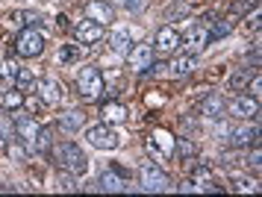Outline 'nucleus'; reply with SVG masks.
Returning a JSON list of instances; mask_svg holds the SVG:
<instances>
[{
  "mask_svg": "<svg viewBox=\"0 0 262 197\" xmlns=\"http://www.w3.org/2000/svg\"><path fill=\"white\" fill-rule=\"evenodd\" d=\"M77 94H80L83 103H95L97 97L103 94V74H100V68L85 65V68L77 74Z\"/></svg>",
  "mask_w": 262,
  "mask_h": 197,
  "instance_id": "1",
  "label": "nucleus"
},
{
  "mask_svg": "<svg viewBox=\"0 0 262 197\" xmlns=\"http://www.w3.org/2000/svg\"><path fill=\"white\" fill-rule=\"evenodd\" d=\"M53 156H56V165H59L62 171H71L74 177L77 174H85L89 171V156H85L74 141H65V144H59L56 150H53Z\"/></svg>",
  "mask_w": 262,
  "mask_h": 197,
  "instance_id": "2",
  "label": "nucleus"
},
{
  "mask_svg": "<svg viewBox=\"0 0 262 197\" xmlns=\"http://www.w3.org/2000/svg\"><path fill=\"white\" fill-rule=\"evenodd\" d=\"M45 50V33L36 30V27H24L18 33V41H15V53L21 59H33Z\"/></svg>",
  "mask_w": 262,
  "mask_h": 197,
  "instance_id": "3",
  "label": "nucleus"
},
{
  "mask_svg": "<svg viewBox=\"0 0 262 197\" xmlns=\"http://www.w3.org/2000/svg\"><path fill=\"white\" fill-rule=\"evenodd\" d=\"M227 112L230 118H236V121H248V118H259V97H253V94H238L233 97L230 103H227Z\"/></svg>",
  "mask_w": 262,
  "mask_h": 197,
  "instance_id": "4",
  "label": "nucleus"
},
{
  "mask_svg": "<svg viewBox=\"0 0 262 197\" xmlns=\"http://www.w3.org/2000/svg\"><path fill=\"white\" fill-rule=\"evenodd\" d=\"M85 139H89V144L97 147V150H118L121 147V136L109 127V124H97V127H92L89 133H85Z\"/></svg>",
  "mask_w": 262,
  "mask_h": 197,
  "instance_id": "5",
  "label": "nucleus"
},
{
  "mask_svg": "<svg viewBox=\"0 0 262 197\" xmlns=\"http://www.w3.org/2000/svg\"><path fill=\"white\" fill-rule=\"evenodd\" d=\"M139 180H142V188L144 191H165L171 186V177L154 162H144L142 171H139Z\"/></svg>",
  "mask_w": 262,
  "mask_h": 197,
  "instance_id": "6",
  "label": "nucleus"
},
{
  "mask_svg": "<svg viewBox=\"0 0 262 197\" xmlns=\"http://www.w3.org/2000/svg\"><path fill=\"white\" fill-rule=\"evenodd\" d=\"M224 139H227L230 147H238V150H242V147H248V144H259V127H245V124H242V127H230Z\"/></svg>",
  "mask_w": 262,
  "mask_h": 197,
  "instance_id": "7",
  "label": "nucleus"
},
{
  "mask_svg": "<svg viewBox=\"0 0 262 197\" xmlns=\"http://www.w3.org/2000/svg\"><path fill=\"white\" fill-rule=\"evenodd\" d=\"M127 59H130V68L136 71V74H144V71L154 68V47L144 45V41L142 45H133Z\"/></svg>",
  "mask_w": 262,
  "mask_h": 197,
  "instance_id": "8",
  "label": "nucleus"
},
{
  "mask_svg": "<svg viewBox=\"0 0 262 197\" xmlns=\"http://www.w3.org/2000/svg\"><path fill=\"white\" fill-rule=\"evenodd\" d=\"M38 100L48 106H59L62 97H65V85H62L59 80H50V77H45V80H38Z\"/></svg>",
  "mask_w": 262,
  "mask_h": 197,
  "instance_id": "9",
  "label": "nucleus"
},
{
  "mask_svg": "<svg viewBox=\"0 0 262 197\" xmlns=\"http://www.w3.org/2000/svg\"><path fill=\"white\" fill-rule=\"evenodd\" d=\"M83 15L89 18V21H95V24H112L115 21V9H112V3H103V0H89L83 6Z\"/></svg>",
  "mask_w": 262,
  "mask_h": 197,
  "instance_id": "10",
  "label": "nucleus"
},
{
  "mask_svg": "<svg viewBox=\"0 0 262 197\" xmlns=\"http://www.w3.org/2000/svg\"><path fill=\"white\" fill-rule=\"evenodd\" d=\"M97 191H124L127 188V180H124V171H118V168H106L103 174L97 177V183H95Z\"/></svg>",
  "mask_w": 262,
  "mask_h": 197,
  "instance_id": "11",
  "label": "nucleus"
},
{
  "mask_svg": "<svg viewBox=\"0 0 262 197\" xmlns=\"http://www.w3.org/2000/svg\"><path fill=\"white\" fill-rule=\"evenodd\" d=\"M74 35H77V41H80V45L89 47V45H97V41L103 38V27L85 18V21H80L77 27H74Z\"/></svg>",
  "mask_w": 262,
  "mask_h": 197,
  "instance_id": "12",
  "label": "nucleus"
},
{
  "mask_svg": "<svg viewBox=\"0 0 262 197\" xmlns=\"http://www.w3.org/2000/svg\"><path fill=\"white\" fill-rule=\"evenodd\" d=\"M180 45H183V35L174 27H159L156 30V50L159 53H174Z\"/></svg>",
  "mask_w": 262,
  "mask_h": 197,
  "instance_id": "13",
  "label": "nucleus"
},
{
  "mask_svg": "<svg viewBox=\"0 0 262 197\" xmlns=\"http://www.w3.org/2000/svg\"><path fill=\"white\" fill-rule=\"evenodd\" d=\"M224 112H227L224 94H206V97H203V103H201V115L203 118H209V121H221Z\"/></svg>",
  "mask_w": 262,
  "mask_h": 197,
  "instance_id": "14",
  "label": "nucleus"
},
{
  "mask_svg": "<svg viewBox=\"0 0 262 197\" xmlns=\"http://www.w3.org/2000/svg\"><path fill=\"white\" fill-rule=\"evenodd\" d=\"M15 133H18V139L27 144V150H33V141H36V133H38V124H36V118H18L15 121Z\"/></svg>",
  "mask_w": 262,
  "mask_h": 197,
  "instance_id": "15",
  "label": "nucleus"
},
{
  "mask_svg": "<svg viewBox=\"0 0 262 197\" xmlns=\"http://www.w3.org/2000/svg\"><path fill=\"white\" fill-rule=\"evenodd\" d=\"M147 147L156 150L159 156H174V136L168 133V129H156L150 141H147Z\"/></svg>",
  "mask_w": 262,
  "mask_h": 197,
  "instance_id": "16",
  "label": "nucleus"
},
{
  "mask_svg": "<svg viewBox=\"0 0 262 197\" xmlns=\"http://www.w3.org/2000/svg\"><path fill=\"white\" fill-rule=\"evenodd\" d=\"M206 45H209V33L194 27V30H191V33L186 35V38H183V45H180V47H186L191 56H198V53H201V50H203Z\"/></svg>",
  "mask_w": 262,
  "mask_h": 197,
  "instance_id": "17",
  "label": "nucleus"
},
{
  "mask_svg": "<svg viewBox=\"0 0 262 197\" xmlns=\"http://www.w3.org/2000/svg\"><path fill=\"white\" fill-rule=\"evenodd\" d=\"M85 124V115L80 112V109H65L59 115V127L68 129V133H77V129H83Z\"/></svg>",
  "mask_w": 262,
  "mask_h": 197,
  "instance_id": "18",
  "label": "nucleus"
},
{
  "mask_svg": "<svg viewBox=\"0 0 262 197\" xmlns=\"http://www.w3.org/2000/svg\"><path fill=\"white\" fill-rule=\"evenodd\" d=\"M33 150L41 153V156H50V153H53V129L50 127H38L36 141H33Z\"/></svg>",
  "mask_w": 262,
  "mask_h": 197,
  "instance_id": "19",
  "label": "nucleus"
},
{
  "mask_svg": "<svg viewBox=\"0 0 262 197\" xmlns=\"http://www.w3.org/2000/svg\"><path fill=\"white\" fill-rule=\"evenodd\" d=\"M191 180H194V186L201 188V191H218V186H215V180H212V171L206 165H198L191 171Z\"/></svg>",
  "mask_w": 262,
  "mask_h": 197,
  "instance_id": "20",
  "label": "nucleus"
},
{
  "mask_svg": "<svg viewBox=\"0 0 262 197\" xmlns=\"http://www.w3.org/2000/svg\"><path fill=\"white\" fill-rule=\"evenodd\" d=\"M100 118H103V124H124L127 121V109L121 103H106L100 109Z\"/></svg>",
  "mask_w": 262,
  "mask_h": 197,
  "instance_id": "21",
  "label": "nucleus"
},
{
  "mask_svg": "<svg viewBox=\"0 0 262 197\" xmlns=\"http://www.w3.org/2000/svg\"><path fill=\"white\" fill-rule=\"evenodd\" d=\"M256 71L253 68H238L236 74H230V80H227V85H230V92H242V89H248L250 77H253Z\"/></svg>",
  "mask_w": 262,
  "mask_h": 197,
  "instance_id": "22",
  "label": "nucleus"
},
{
  "mask_svg": "<svg viewBox=\"0 0 262 197\" xmlns=\"http://www.w3.org/2000/svg\"><path fill=\"white\" fill-rule=\"evenodd\" d=\"M83 53H85V45H65L59 50L56 62H59V65H71V62H77V59H83Z\"/></svg>",
  "mask_w": 262,
  "mask_h": 197,
  "instance_id": "23",
  "label": "nucleus"
},
{
  "mask_svg": "<svg viewBox=\"0 0 262 197\" xmlns=\"http://www.w3.org/2000/svg\"><path fill=\"white\" fill-rule=\"evenodd\" d=\"M109 45H112V50L115 53H130V47H133V38H130V33H124V30H115V33L109 35Z\"/></svg>",
  "mask_w": 262,
  "mask_h": 197,
  "instance_id": "24",
  "label": "nucleus"
},
{
  "mask_svg": "<svg viewBox=\"0 0 262 197\" xmlns=\"http://www.w3.org/2000/svg\"><path fill=\"white\" fill-rule=\"evenodd\" d=\"M0 106H3V109H9V112L21 109V106H24V92H18V89L0 92Z\"/></svg>",
  "mask_w": 262,
  "mask_h": 197,
  "instance_id": "25",
  "label": "nucleus"
},
{
  "mask_svg": "<svg viewBox=\"0 0 262 197\" xmlns=\"http://www.w3.org/2000/svg\"><path fill=\"white\" fill-rule=\"evenodd\" d=\"M171 71H174V77H189L191 71H194V56H180L171 62Z\"/></svg>",
  "mask_w": 262,
  "mask_h": 197,
  "instance_id": "26",
  "label": "nucleus"
},
{
  "mask_svg": "<svg viewBox=\"0 0 262 197\" xmlns=\"http://www.w3.org/2000/svg\"><path fill=\"white\" fill-rule=\"evenodd\" d=\"M174 153L180 159H191V156H198V144L191 139H174Z\"/></svg>",
  "mask_w": 262,
  "mask_h": 197,
  "instance_id": "27",
  "label": "nucleus"
},
{
  "mask_svg": "<svg viewBox=\"0 0 262 197\" xmlns=\"http://www.w3.org/2000/svg\"><path fill=\"white\" fill-rule=\"evenodd\" d=\"M212 27H209V41H215V38H224V35H230V30H233V24L227 21V18H212Z\"/></svg>",
  "mask_w": 262,
  "mask_h": 197,
  "instance_id": "28",
  "label": "nucleus"
},
{
  "mask_svg": "<svg viewBox=\"0 0 262 197\" xmlns=\"http://www.w3.org/2000/svg\"><path fill=\"white\" fill-rule=\"evenodd\" d=\"M191 3H171L165 6V21H180V18H189Z\"/></svg>",
  "mask_w": 262,
  "mask_h": 197,
  "instance_id": "29",
  "label": "nucleus"
},
{
  "mask_svg": "<svg viewBox=\"0 0 262 197\" xmlns=\"http://www.w3.org/2000/svg\"><path fill=\"white\" fill-rule=\"evenodd\" d=\"M56 188L59 191H80V186L74 183V174L71 171H62V168H59V174H56Z\"/></svg>",
  "mask_w": 262,
  "mask_h": 197,
  "instance_id": "30",
  "label": "nucleus"
},
{
  "mask_svg": "<svg viewBox=\"0 0 262 197\" xmlns=\"http://www.w3.org/2000/svg\"><path fill=\"white\" fill-rule=\"evenodd\" d=\"M6 153H9L12 159H18V162H24V159H27V144L21 139H18V141L9 139V141H6Z\"/></svg>",
  "mask_w": 262,
  "mask_h": 197,
  "instance_id": "31",
  "label": "nucleus"
},
{
  "mask_svg": "<svg viewBox=\"0 0 262 197\" xmlns=\"http://www.w3.org/2000/svg\"><path fill=\"white\" fill-rule=\"evenodd\" d=\"M18 68H21V65H18L15 59H6V62H0V77H3L6 82H15V77H18Z\"/></svg>",
  "mask_w": 262,
  "mask_h": 197,
  "instance_id": "32",
  "label": "nucleus"
},
{
  "mask_svg": "<svg viewBox=\"0 0 262 197\" xmlns=\"http://www.w3.org/2000/svg\"><path fill=\"white\" fill-rule=\"evenodd\" d=\"M12 133H15V124H12V118H9V115H0V141L6 144V141L12 139Z\"/></svg>",
  "mask_w": 262,
  "mask_h": 197,
  "instance_id": "33",
  "label": "nucleus"
},
{
  "mask_svg": "<svg viewBox=\"0 0 262 197\" xmlns=\"http://www.w3.org/2000/svg\"><path fill=\"white\" fill-rule=\"evenodd\" d=\"M256 3H259V0H236V3H233V12L242 15V12H248V9H256Z\"/></svg>",
  "mask_w": 262,
  "mask_h": 197,
  "instance_id": "34",
  "label": "nucleus"
},
{
  "mask_svg": "<svg viewBox=\"0 0 262 197\" xmlns=\"http://www.w3.org/2000/svg\"><path fill=\"white\" fill-rule=\"evenodd\" d=\"M15 82H18V85H30V82H33V71H30V68H18Z\"/></svg>",
  "mask_w": 262,
  "mask_h": 197,
  "instance_id": "35",
  "label": "nucleus"
},
{
  "mask_svg": "<svg viewBox=\"0 0 262 197\" xmlns=\"http://www.w3.org/2000/svg\"><path fill=\"white\" fill-rule=\"evenodd\" d=\"M121 3L127 6V12H142L147 6V0H121Z\"/></svg>",
  "mask_w": 262,
  "mask_h": 197,
  "instance_id": "36",
  "label": "nucleus"
},
{
  "mask_svg": "<svg viewBox=\"0 0 262 197\" xmlns=\"http://www.w3.org/2000/svg\"><path fill=\"white\" fill-rule=\"evenodd\" d=\"M250 94H253V97H259V94H262V77H259V74H253V77H250Z\"/></svg>",
  "mask_w": 262,
  "mask_h": 197,
  "instance_id": "37",
  "label": "nucleus"
},
{
  "mask_svg": "<svg viewBox=\"0 0 262 197\" xmlns=\"http://www.w3.org/2000/svg\"><path fill=\"white\" fill-rule=\"evenodd\" d=\"M24 106L30 109V112H38V109H41V100H36V97H30V100H27V97H24Z\"/></svg>",
  "mask_w": 262,
  "mask_h": 197,
  "instance_id": "38",
  "label": "nucleus"
},
{
  "mask_svg": "<svg viewBox=\"0 0 262 197\" xmlns=\"http://www.w3.org/2000/svg\"><path fill=\"white\" fill-rule=\"evenodd\" d=\"M162 100H165L162 94H147V106H162Z\"/></svg>",
  "mask_w": 262,
  "mask_h": 197,
  "instance_id": "39",
  "label": "nucleus"
},
{
  "mask_svg": "<svg viewBox=\"0 0 262 197\" xmlns=\"http://www.w3.org/2000/svg\"><path fill=\"white\" fill-rule=\"evenodd\" d=\"M238 191H259V186H253V183H238Z\"/></svg>",
  "mask_w": 262,
  "mask_h": 197,
  "instance_id": "40",
  "label": "nucleus"
},
{
  "mask_svg": "<svg viewBox=\"0 0 262 197\" xmlns=\"http://www.w3.org/2000/svg\"><path fill=\"white\" fill-rule=\"evenodd\" d=\"M177 191H201V188L194 186V183H183V186H177Z\"/></svg>",
  "mask_w": 262,
  "mask_h": 197,
  "instance_id": "41",
  "label": "nucleus"
}]
</instances>
